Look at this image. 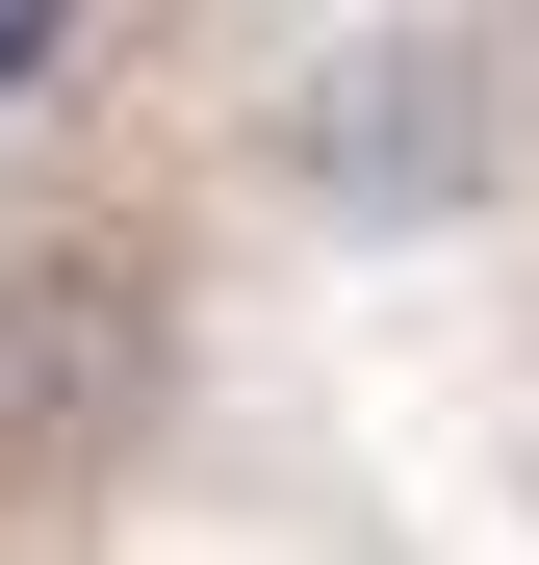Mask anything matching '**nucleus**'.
<instances>
[{
	"instance_id": "nucleus-1",
	"label": "nucleus",
	"mask_w": 539,
	"mask_h": 565,
	"mask_svg": "<svg viewBox=\"0 0 539 565\" xmlns=\"http://www.w3.org/2000/svg\"><path fill=\"white\" fill-rule=\"evenodd\" d=\"M257 129H283V180H309L334 232H463V206H488V154H514V104H488V52H463V26H309Z\"/></svg>"
},
{
	"instance_id": "nucleus-2",
	"label": "nucleus",
	"mask_w": 539,
	"mask_h": 565,
	"mask_svg": "<svg viewBox=\"0 0 539 565\" xmlns=\"http://www.w3.org/2000/svg\"><path fill=\"white\" fill-rule=\"evenodd\" d=\"M104 360H129V309H104V282H0V437H104V412H77V386H104Z\"/></svg>"
}]
</instances>
